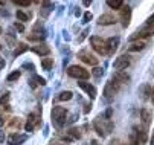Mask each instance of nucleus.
Here are the masks:
<instances>
[{"mask_svg":"<svg viewBox=\"0 0 154 145\" xmlns=\"http://www.w3.org/2000/svg\"><path fill=\"white\" fill-rule=\"evenodd\" d=\"M93 127H95V130L98 131L99 136L105 137V136H108L110 133H112V130H113V122H112V119H110V118H101V116H99V118L95 119Z\"/></svg>","mask_w":154,"mask_h":145,"instance_id":"1","label":"nucleus"},{"mask_svg":"<svg viewBox=\"0 0 154 145\" xmlns=\"http://www.w3.org/2000/svg\"><path fill=\"white\" fill-rule=\"evenodd\" d=\"M51 115H52V122H55V125L63 127L66 122V118H67V110L64 107H54Z\"/></svg>","mask_w":154,"mask_h":145,"instance_id":"2","label":"nucleus"},{"mask_svg":"<svg viewBox=\"0 0 154 145\" xmlns=\"http://www.w3.org/2000/svg\"><path fill=\"white\" fill-rule=\"evenodd\" d=\"M67 75L69 76H72V78H76V79H87L90 76V72L89 70H85L84 67H81V66H70L69 69H67Z\"/></svg>","mask_w":154,"mask_h":145,"instance_id":"3","label":"nucleus"},{"mask_svg":"<svg viewBox=\"0 0 154 145\" xmlns=\"http://www.w3.org/2000/svg\"><path fill=\"white\" fill-rule=\"evenodd\" d=\"M154 35V26H143L140 28L139 31H136L133 35L130 37V40H133V41H139L142 38H146V37H152Z\"/></svg>","mask_w":154,"mask_h":145,"instance_id":"4","label":"nucleus"},{"mask_svg":"<svg viewBox=\"0 0 154 145\" xmlns=\"http://www.w3.org/2000/svg\"><path fill=\"white\" fill-rule=\"evenodd\" d=\"M90 43L93 46V49L99 54V55H107L108 51H107V41L102 40L101 37H92L90 38Z\"/></svg>","mask_w":154,"mask_h":145,"instance_id":"5","label":"nucleus"},{"mask_svg":"<svg viewBox=\"0 0 154 145\" xmlns=\"http://www.w3.org/2000/svg\"><path fill=\"white\" fill-rule=\"evenodd\" d=\"M121 90V86L118 84V82H115L113 79L112 81H108L107 84H105V89H104V95L107 99H113Z\"/></svg>","mask_w":154,"mask_h":145,"instance_id":"6","label":"nucleus"},{"mask_svg":"<svg viewBox=\"0 0 154 145\" xmlns=\"http://www.w3.org/2000/svg\"><path fill=\"white\" fill-rule=\"evenodd\" d=\"M78 58L82 61V63L89 64V66H98V63H99V60L93 54H90L89 51H79L78 52Z\"/></svg>","mask_w":154,"mask_h":145,"instance_id":"7","label":"nucleus"},{"mask_svg":"<svg viewBox=\"0 0 154 145\" xmlns=\"http://www.w3.org/2000/svg\"><path fill=\"white\" fill-rule=\"evenodd\" d=\"M145 143H146V131L140 128H134L130 145H145Z\"/></svg>","mask_w":154,"mask_h":145,"instance_id":"8","label":"nucleus"},{"mask_svg":"<svg viewBox=\"0 0 154 145\" xmlns=\"http://www.w3.org/2000/svg\"><path fill=\"white\" fill-rule=\"evenodd\" d=\"M40 122H41L40 115H38V113H31V115L28 116L26 124H25V128H26V131H34V130L40 125Z\"/></svg>","mask_w":154,"mask_h":145,"instance_id":"9","label":"nucleus"},{"mask_svg":"<svg viewBox=\"0 0 154 145\" xmlns=\"http://www.w3.org/2000/svg\"><path fill=\"white\" fill-rule=\"evenodd\" d=\"M130 63H131V60H130V57H128V55H121L119 58H116V60H115L113 67H115L118 72H121V70L127 69V67L130 66Z\"/></svg>","mask_w":154,"mask_h":145,"instance_id":"10","label":"nucleus"},{"mask_svg":"<svg viewBox=\"0 0 154 145\" xmlns=\"http://www.w3.org/2000/svg\"><path fill=\"white\" fill-rule=\"evenodd\" d=\"M130 20H131V8L127 5H124L122 8H121V22H122V26L124 28H127L128 25H130Z\"/></svg>","mask_w":154,"mask_h":145,"instance_id":"11","label":"nucleus"},{"mask_svg":"<svg viewBox=\"0 0 154 145\" xmlns=\"http://www.w3.org/2000/svg\"><path fill=\"white\" fill-rule=\"evenodd\" d=\"M113 81L118 82L119 86L128 84V82H130V75H128L127 72H124V70H121V72H115V75H113Z\"/></svg>","mask_w":154,"mask_h":145,"instance_id":"12","label":"nucleus"},{"mask_svg":"<svg viewBox=\"0 0 154 145\" xmlns=\"http://www.w3.org/2000/svg\"><path fill=\"white\" fill-rule=\"evenodd\" d=\"M78 86L89 95L92 99L93 98H96V89H95V86H92L90 82H85V81H81V82H78Z\"/></svg>","mask_w":154,"mask_h":145,"instance_id":"13","label":"nucleus"},{"mask_svg":"<svg viewBox=\"0 0 154 145\" xmlns=\"http://www.w3.org/2000/svg\"><path fill=\"white\" fill-rule=\"evenodd\" d=\"M28 136L26 134H20V133H12L8 139V143L9 145H21L23 142H26Z\"/></svg>","mask_w":154,"mask_h":145,"instance_id":"14","label":"nucleus"},{"mask_svg":"<svg viewBox=\"0 0 154 145\" xmlns=\"http://www.w3.org/2000/svg\"><path fill=\"white\" fill-rule=\"evenodd\" d=\"M98 23L102 26H110V25H115L116 23V17L113 14H102L98 18Z\"/></svg>","mask_w":154,"mask_h":145,"instance_id":"15","label":"nucleus"},{"mask_svg":"<svg viewBox=\"0 0 154 145\" xmlns=\"http://www.w3.org/2000/svg\"><path fill=\"white\" fill-rule=\"evenodd\" d=\"M107 41V51L110 55H113L116 51H118V46H119V38L118 37H112V38H108L105 40Z\"/></svg>","mask_w":154,"mask_h":145,"instance_id":"16","label":"nucleus"},{"mask_svg":"<svg viewBox=\"0 0 154 145\" xmlns=\"http://www.w3.org/2000/svg\"><path fill=\"white\" fill-rule=\"evenodd\" d=\"M146 46V43L143 40H139V41H133L130 46H128V51L130 52H139V51H143Z\"/></svg>","mask_w":154,"mask_h":145,"instance_id":"17","label":"nucleus"},{"mask_svg":"<svg viewBox=\"0 0 154 145\" xmlns=\"http://www.w3.org/2000/svg\"><path fill=\"white\" fill-rule=\"evenodd\" d=\"M37 55H40V57H45V55H48L49 52H51V49H49V46L48 45H38V46H32L31 48Z\"/></svg>","mask_w":154,"mask_h":145,"instance_id":"18","label":"nucleus"},{"mask_svg":"<svg viewBox=\"0 0 154 145\" xmlns=\"http://www.w3.org/2000/svg\"><path fill=\"white\" fill-rule=\"evenodd\" d=\"M140 119H142V122H143V125L148 127L149 124H151V119H152L151 112H149L148 109H142V110H140Z\"/></svg>","mask_w":154,"mask_h":145,"instance_id":"19","label":"nucleus"},{"mask_svg":"<svg viewBox=\"0 0 154 145\" xmlns=\"http://www.w3.org/2000/svg\"><path fill=\"white\" fill-rule=\"evenodd\" d=\"M21 127H23V122H21V119L20 118H12V119H9V122H8V128L9 130H20Z\"/></svg>","mask_w":154,"mask_h":145,"instance_id":"20","label":"nucleus"},{"mask_svg":"<svg viewBox=\"0 0 154 145\" xmlns=\"http://www.w3.org/2000/svg\"><path fill=\"white\" fill-rule=\"evenodd\" d=\"M142 90H143V98L154 102V87L152 86H143Z\"/></svg>","mask_w":154,"mask_h":145,"instance_id":"21","label":"nucleus"},{"mask_svg":"<svg viewBox=\"0 0 154 145\" xmlns=\"http://www.w3.org/2000/svg\"><path fill=\"white\" fill-rule=\"evenodd\" d=\"M54 66V58H41V67L45 70H51Z\"/></svg>","mask_w":154,"mask_h":145,"instance_id":"22","label":"nucleus"},{"mask_svg":"<svg viewBox=\"0 0 154 145\" xmlns=\"http://www.w3.org/2000/svg\"><path fill=\"white\" fill-rule=\"evenodd\" d=\"M29 82H31V87H37V84L38 86H45L46 84V79L41 78V76H34Z\"/></svg>","mask_w":154,"mask_h":145,"instance_id":"23","label":"nucleus"},{"mask_svg":"<svg viewBox=\"0 0 154 145\" xmlns=\"http://www.w3.org/2000/svg\"><path fill=\"white\" fill-rule=\"evenodd\" d=\"M107 5L113 9H121L124 6V2L122 0H107Z\"/></svg>","mask_w":154,"mask_h":145,"instance_id":"24","label":"nucleus"},{"mask_svg":"<svg viewBox=\"0 0 154 145\" xmlns=\"http://www.w3.org/2000/svg\"><path fill=\"white\" fill-rule=\"evenodd\" d=\"M72 96H73V93H72V92L64 90V92H61V93L57 96V99H58V101H69V99H72Z\"/></svg>","mask_w":154,"mask_h":145,"instance_id":"25","label":"nucleus"},{"mask_svg":"<svg viewBox=\"0 0 154 145\" xmlns=\"http://www.w3.org/2000/svg\"><path fill=\"white\" fill-rule=\"evenodd\" d=\"M15 17L20 20V22H28V20L31 18V14H25L23 11H15Z\"/></svg>","mask_w":154,"mask_h":145,"instance_id":"26","label":"nucleus"},{"mask_svg":"<svg viewBox=\"0 0 154 145\" xmlns=\"http://www.w3.org/2000/svg\"><path fill=\"white\" fill-rule=\"evenodd\" d=\"M28 49H29V46H26V45H23V43H20V45L17 46V49L14 51V55H15V57H18V55L23 54V52H26Z\"/></svg>","mask_w":154,"mask_h":145,"instance_id":"27","label":"nucleus"},{"mask_svg":"<svg viewBox=\"0 0 154 145\" xmlns=\"http://www.w3.org/2000/svg\"><path fill=\"white\" fill-rule=\"evenodd\" d=\"M67 134H69V136H70L73 140L81 137V133H79V130H78V128H70V130L67 131Z\"/></svg>","mask_w":154,"mask_h":145,"instance_id":"28","label":"nucleus"},{"mask_svg":"<svg viewBox=\"0 0 154 145\" xmlns=\"http://www.w3.org/2000/svg\"><path fill=\"white\" fill-rule=\"evenodd\" d=\"M18 78H20V72L18 70H15V72H12V73L8 75V81H17Z\"/></svg>","mask_w":154,"mask_h":145,"instance_id":"29","label":"nucleus"},{"mask_svg":"<svg viewBox=\"0 0 154 145\" xmlns=\"http://www.w3.org/2000/svg\"><path fill=\"white\" fill-rule=\"evenodd\" d=\"M14 5H17V6H25V8H28V6L31 5V2H28V0H15V2H14Z\"/></svg>","mask_w":154,"mask_h":145,"instance_id":"30","label":"nucleus"},{"mask_svg":"<svg viewBox=\"0 0 154 145\" xmlns=\"http://www.w3.org/2000/svg\"><path fill=\"white\" fill-rule=\"evenodd\" d=\"M8 99H9V95H8V93H5L2 98H0V104H5V102H8Z\"/></svg>","mask_w":154,"mask_h":145,"instance_id":"31","label":"nucleus"},{"mask_svg":"<svg viewBox=\"0 0 154 145\" xmlns=\"http://www.w3.org/2000/svg\"><path fill=\"white\" fill-rule=\"evenodd\" d=\"M90 20H92V12H85L84 14V22L87 23V22H90Z\"/></svg>","mask_w":154,"mask_h":145,"instance_id":"32","label":"nucleus"},{"mask_svg":"<svg viewBox=\"0 0 154 145\" xmlns=\"http://www.w3.org/2000/svg\"><path fill=\"white\" fill-rule=\"evenodd\" d=\"M15 29H17V31H20V32H23V31H25L23 23H15Z\"/></svg>","mask_w":154,"mask_h":145,"instance_id":"33","label":"nucleus"},{"mask_svg":"<svg viewBox=\"0 0 154 145\" xmlns=\"http://www.w3.org/2000/svg\"><path fill=\"white\" fill-rule=\"evenodd\" d=\"M93 75H95V76H98V78H99V76H101V75H102V69H99V67H96V69H95V70H93Z\"/></svg>","mask_w":154,"mask_h":145,"instance_id":"34","label":"nucleus"},{"mask_svg":"<svg viewBox=\"0 0 154 145\" xmlns=\"http://www.w3.org/2000/svg\"><path fill=\"white\" fill-rule=\"evenodd\" d=\"M148 26H154V14L148 18Z\"/></svg>","mask_w":154,"mask_h":145,"instance_id":"35","label":"nucleus"},{"mask_svg":"<svg viewBox=\"0 0 154 145\" xmlns=\"http://www.w3.org/2000/svg\"><path fill=\"white\" fill-rule=\"evenodd\" d=\"M0 142H5V131L0 130Z\"/></svg>","mask_w":154,"mask_h":145,"instance_id":"36","label":"nucleus"},{"mask_svg":"<svg viewBox=\"0 0 154 145\" xmlns=\"http://www.w3.org/2000/svg\"><path fill=\"white\" fill-rule=\"evenodd\" d=\"M5 67V60H2V58H0V70H2Z\"/></svg>","mask_w":154,"mask_h":145,"instance_id":"37","label":"nucleus"},{"mask_svg":"<svg viewBox=\"0 0 154 145\" xmlns=\"http://www.w3.org/2000/svg\"><path fill=\"white\" fill-rule=\"evenodd\" d=\"M85 34H89V31H84V32H82V35H81V37H79V41H81V40H82V38H84V37H85Z\"/></svg>","mask_w":154,"mask_h":145,"instance_id":"38","label":"nucleus"},{"mask_svg":"<svg viewBox=\"0 0 154 145\" xmlns=\"http://www.w3.org/2000/svg\"><path fill=\"white\" fill-rule=\"evenodd\" d=\"M3 124H5V121H3V118H2V116H0V127H2Z\"/></svg>","mask_w":154,"mask_h":145,"instance_id":"39","label":"nucleus"},{"mask_svg":"<svg viewBox=\"0 0 154 145\" xmlns=\"http://www.w3.org/2000/svg\"><path fill=\"white\" fill-rule=\"evenodd\" d=\"M90 145H99V142H98V140H92V143H90Z\"/></svg>","mask_w":154,"mask_h":145,"instance_id":"40","label":"nucleus"},{"mask_svg":"<svg viewBox=\"0 0 154 145\" xmlns=\"http://www.w3.org/2000/svg\"><path fill=\"white\" fill-rule=\"evenodd\" d=\"M0 35H2V28H0Z\"/></svg>","mask_w":154,"mask_h":145,"instance_id":"41","label":"nucleus"},{"mask_svg":"<svg viewBox=\"0 0 154 145\" xmlns=\"http://www.w3.org/2000/svg\"><path fill=\"white\" fill-rule=\"evenodd\" d=\"M0 5H2V2H0Z\"/></svg>","mask_w":154,"mask_h":145,"instance_id":"42","label":"nucleus"},{"mask_svg":"<svg viewBox=\"0 0 154 145\" xmlns=\"http://www.w3.org/2000/svg\"><path fill=\"white\" fill-rule=\"evenodd\" d=\"M0 49H2V46H0Z\"/></svg>","mask_w":154,"mask_h":145,"instance_id":"43","label":"nucleus"}]
</instances>
